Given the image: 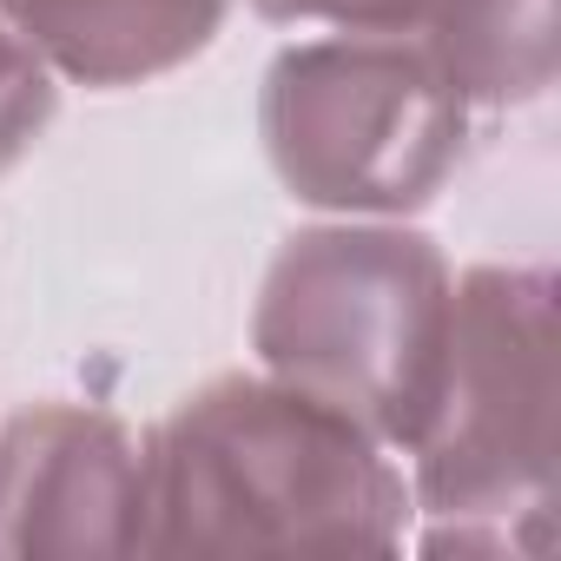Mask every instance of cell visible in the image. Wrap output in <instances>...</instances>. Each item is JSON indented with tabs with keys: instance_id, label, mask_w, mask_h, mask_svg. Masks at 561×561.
<instances>
[{
	"instance_id": "obj_1",
	"label": "cell",
	"mask_w": 561,
	"mask_h": 561,
	"mask_svg": "<svg viewBox=\"0 0 561 561\" xmlns=\"http://www.w3.org/2000/svg\"><path fill=\"white\" fill-rule=\"evenodd\" d=\"M146 443V554L403 548L416 522L397 449L271 370L205 377Z\"/></svg>"
},
{
	"instance_id": "obj_2",
	"label": "cell",
	"mask_w": 561,
	"mask_h": 561,
	"mask_svg": "<svg viewBox=\"0 0 561 561\" xmlns=\"http://www.w3.org/2000/svg\"><path fill=\"white\" fill-rule=\"evenodd\" d=\"M456 271L410 218H324L271 251L251 305L257 370L357 416L397 456L416 443L443 344Z\"/></svg>"
},
{
	"instance_id": "obj_3",
	"label": "cell",
	"mask_w": 561,
	"mask_h": 561,
	"mask_svg": "<svg viewBox=\"0 0 561 561\" xmlns=\"http://www.w3.org/2000/svg\"><path fill=\"white\" fill-rule=\"evenodd\" d=\"M476 106L416 27L311 34L277 47L257 87L264 159L324 218H416L469 159Z\"/></svg>"
},
{
	"instance_id": "obj_4",
	"label": "cell",
	"mask_w": 561,
	"mask_h": 561,
	"mask_svg": "<svg viewBox=\"0 0 561 561\" xmlns=\"http://www.w3.org/2000/svg\"><path fill=\"white\" fill-rule=\"evenodd\" d=\"M416 515H482L522 548L548 541L554 508V271L469 264L449 291L436 403L416 430Z\"/></svg>"
},
{
	"instance_id": "obj_5",
	"label": "cell",
	"mask_w": 561,
	"mask_h": 561,
	"mask_svg": "<svg viewBox=\"0 0 561 561\" xmlns=\"http://www.w3.org/2000/svg\"><path fill=\"white\" fill-rule=\"evenodd\" d=\"M152 443L100 403H27L0 423V561L146 554Z\"/></svg>"
},
{
	"instance_id": "obj_6",
	"label": "cell",
	"mask_w": 561,
	"mask_h": 561,
	"mask_svg": "<svg viewBox=\"0 0 561 561\" xmlns=\"http://www.w3.org/2000/svg\"><path fill=\"white\" fill-rule=\"evenodd\" d=\"M0 14L67 87L126 93L192 67L218 41L231 0H0Z\"/></svg>"
},
{
	"instance_id": "obj_7",
	"label": "cell",
	"mask_w": 561,
	"mask_h": 561,
	"mask_svg": "<svg viewBox=\"0 0 561 561\" xmlns=\"http://www.w3.org/2000/svg\"><path fill=\"white\" fill-rule=\"evenodd\" d=\"M416 34L476 113H515L554 87V0H423Z\"/></svg>"
},
{
	"instance_id": "obj_8",
	"label": "cell",
	"mask_w": 561,
	"mask_h": 561,
	"mask_svg": "<svg viewBox=\"0 0 561 561\" xmlns=\"http://www.w3.org/2000/svg\"><path fill=\"white\" fill-rule=\"evenodd\" d=\"M60 73L47 67V54L0 14V179H8L54 126L60 113Z\"/></svg>"
},
{
	"instance_id": "obj_9",
	"label": "cell",
	"mask_w": 561,
	"mask_h": 561,
	"mask_svg": "<svg viewBox=\"0 0 561 561\" xmlns=\"http://www.w3.org/2000/svg\"><path fill=\"white\" fill-rule=\"evenodd\" d=\"M271 27H305V34H397L423 21V0H244Z\"/></svg>"
}]
</instances>
